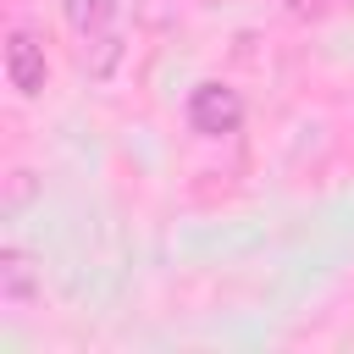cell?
<instances>
[{
    "instance_id": "6da1fadb",
    "label": "cell",
    "mask_w": 354,
    "mask_h": 354,
    "mask_svg": "<svg viewBox=\"0 0 354 354\" xmlns=\"http://www.w3.org/2000/svg\"><path fill=\"white\" fill-rule=\"evenodd\" d=\"M238 122H243L238 88H227V83H199V88L188 94V127H194V133L227 138V133H238Z\"/></svg>"
},
{
    "instance_id": "7a4b0ae2",
    "label": "cell",
    "mask_w": 354,
    "mask_h": 354,
    "mask_svg": "<svg viewBox=\"0 0 354 354\" xmlns=\"http://www.w3.org/2000/svg\"><path fill=\"white\" fill-rule=\"evenodd\" d=\"M44 44H39V33L33 28H11L6 33V83L22 94V100H33V94H44Z\"/></svg>"
},
{
    "instance_id": "3957f363",
    "label": "cell",
    "mask_w": 354,
    "mask_h": 354,
    "mask_svg": "<svg viewBox=\"0 0 354 354\" xmlns=\"http://www.w3.org/2000/svg\"><path fill=\"white\" fill-rule=\"evenodd\" d=\"M33 299H39V266H33L28 249L6 243L0 249V304L6 310H28Z\"/></svg>"
},
{
    "instance_id": "277c9868",
    "label": "cell",
    "mask_w": 354,
    "mask_h": 354,
    "mask_svg": "<svg viewBox=\"0 0 354 354\" xmlns=\"http://www.w3.org/2000/svg\"><path fill=\"white\" fill-rule=\"evenodd\" d=\"M61 6H66V22H72L83 39L111 33V22H116V0H61Z\"/></svg>"
},
{
    "instance_id": "5b68a950",
    "label": "cell",
    "mask_w": 354,
    "mask_h": 354,
    "mask_svg": "<svg viewBox=\"0 0 354 354\" xmlns=\"http://www.w3.org/2000/svg\"><path fill=\"white\" fill-rule=\"evenodd\" d=\"M116 61H122V39H116V33H94V39L83 44V72H88L94 83H105V77L116 72Z\"/></svg>"
},
{
    "instance_id": "8992f818",
    "label": "cell",
    "mask_w": 354,
    "mask_h": 354,
    "mask_svg": "<svg viewBox=\"0 0 354 354\" xmlns=\"http://www.w3.org/2000/svg\"><path fill=\"white\" fill-rule=\"evenodd\" d=\"M28 194H33V177H28L22 166H17V171H11V183H6V210H17V205H22Z\"/></svg>"
}]
</instances>
